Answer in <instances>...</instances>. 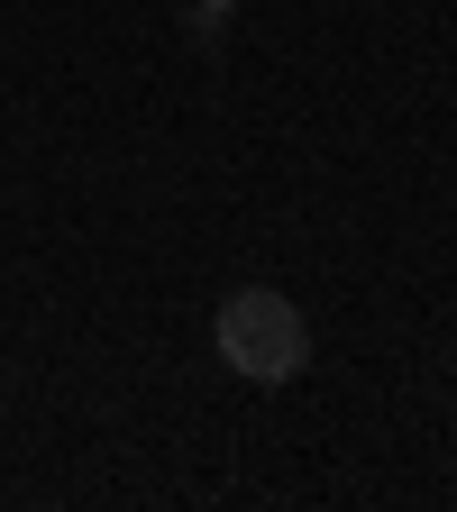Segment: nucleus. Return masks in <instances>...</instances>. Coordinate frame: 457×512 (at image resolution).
<instances>
[{
    "mask_svg": "<svg viewBox=\"0 0 457 512\" xmlns=\"http://www.w3.org/2000/svg\"><path fill=\"white\" fill-rule=\"evenodd\" d=\"M211 348H220V366L247 375V384H293V375L311 366V320H302V302L275 293V284H238V293L211 311Z\"/></svg>",
    "mask_w": 457,
    "mask_h": 512,
    "instance_id": "1",
    "label": "nucleus"
}]
</instances>
